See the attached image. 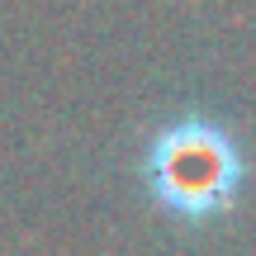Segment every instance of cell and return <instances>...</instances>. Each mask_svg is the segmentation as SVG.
I'll return each mask as SVG.
<instances>
[{
    "instance_id": "cell-1",
    "label": "cell",
    "mask_w": 256,
    "mask_h": 256,
    "mask_svg": "<svg viewBox=\"0 0 256 256\" xmlns=\"http://www.w3.org/2000/svg\"><path fill=\"white\" fill-rule=\"evenodd\" d=\"M142 171L152 200L180 223H209L228 214L242 190V156L209 119H176L162 128L142 156Z\"/></svg>"
}]
</instances>
